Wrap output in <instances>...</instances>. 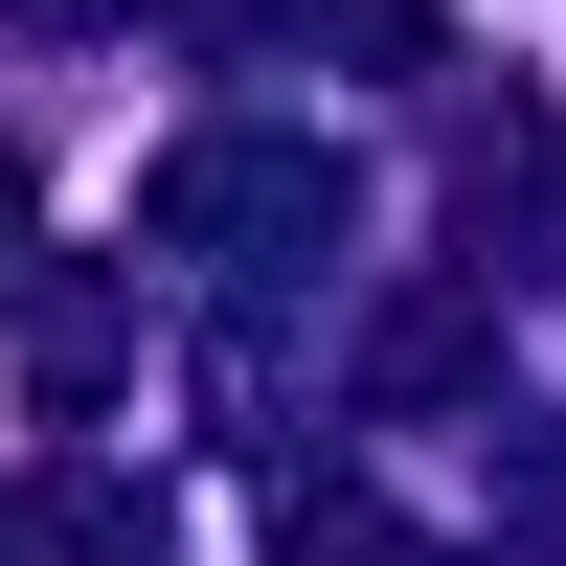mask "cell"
<instances>
[{"label": "cell", "mask_w": 566, "mask_h": 566, "mask_svg": "<svg viewBox=\"0 0 566 566\" xmlns=\"http://www.w3.org/2000/svg\"><path fill=\"white\" fill-rule=\"evenodd\" d=\"M45 23H114V0H45Z\"/></svg>", "instance_id": "obj_1"}]
</instances>
